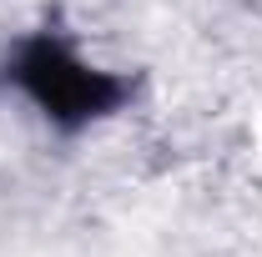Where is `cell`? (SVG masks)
<instances>
[{
	"mask_svg": "<svg viewBox=\"0 0 262 257\" xmlns=\"http://www.w3.org/2000/svg\"><path fill=\"white\" fill-rule=\"evenodd\" d=\"M5 86H15L46 116V126L66 131V136L116 116L131 96L126 76L91 66L56 31H31L26 40H15V51L5 61Z\"/></svg>",
	"mask_w": 262,
	"mask_h": 257,
	"instance_id": "6da1fadb",
	"label": "cell"
}]
</instances>
